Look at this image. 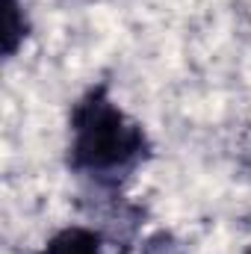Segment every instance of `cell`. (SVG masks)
Returning <instances> with one entry per match:
<instances>
[{
    "mask_svg": "<svg viewBox=\"0 0 251 254\" xmlns=\"http://www.w3.org/2000/svg\"><path fill=\"white\" fill-rule=\"evenodd\" d=\"M154 160L148 127L116 101L107 80L89 83L68 110L65 169L89 192H125Z\"/></svg>",
    "mask_w": 251,
    "mask_h": 254,
    "instance_id": "6da1fadb",
    "label": "cell"
},
{
    "mask_svg": "<svg viewBox=\"0 0 251 254\" xmlns=\"http://www.w3.org/2000/svg\"><path fill=\"white\" fill-rule=\"evenodd\" d=\"M107 249H110V240L101 228L71 222L54 231L39 249V254H107Z\"/></svg>",
    "mask_w": 251,
    "mask_h": 254,
    "instance_id": "7a4b0ae2",
    "label": "cell"
},
{
    "mask_svg": "<svg viewBox=\"0 0 251 254\" xmlns=\"http://www.w3.org/2000/svg\"><path fill=\"white\" fill-rule=\"evenodd\" d=\"M33 36V18L30 12L24 9L21 0H6V9H3V33H0V54L3 60H15L24 45L30 42Z\"/></svg>",
    "mask_w": 251,
    "mask_h": 254,
    "instance_id": "3957f363",
    "label": "cell"
},
{
    "mask_svg": "<svg viewBox=\"0 0 251 254\" xmlns=\"http://www.w3.org/2000/svg\"><path fill=\"white\" fill-rule=\"evenodd\" d=\"M139 254H189V249L184 246V240H178L172 231L160 228V231H151L139 243Z\"/></svg>",
    "mask_w": 251,
    "mask_h": 254,
    "instance_id": "277c9868",
    "label": "cell"
},
{
    "mask_svg": "<svg viewBox=\"0 0 251 254\" xmlns=\"http://www.w3.org/2000/svg\"><path fill=\"white\" fill-rule=\"evenodd\" d=\"M249 254H251V252H249Z\"/></svg>",
    "mask_w": 251,
    "mask_h": 254,
    "instance_id": "5b68a950",
    "label": "cell"
}]
</instances>
